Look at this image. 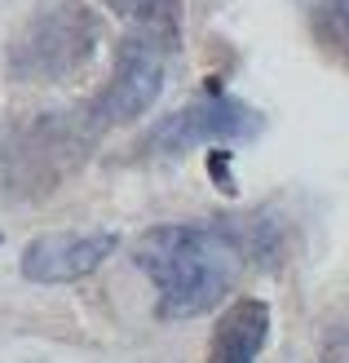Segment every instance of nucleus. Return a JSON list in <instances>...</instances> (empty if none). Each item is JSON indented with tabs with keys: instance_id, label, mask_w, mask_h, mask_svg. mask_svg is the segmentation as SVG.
I'll return each mask as SVG.
<instances>
[{
	"instance_id": "1",
	"label": "nucleus",
	"mask_w": 349,
	"mask_h": 363,
	"mask_svg": "<svg viewBox=\"0 0 349 363\" xmlns=\"http://www.w3.org/2000/svg\"><path fill=\"white\" fill-rule=\"evenodd\" d=\"M133 257L155 284V315L173 323L199 319L222 306L248 266V248L230 226L168 222L146 230Z\"/></svg>"
},
{
	"instance_id": "2",
	"label": "nucleus",
	"mask_w": 349,
	"mask_h": 363,
	"mask_svg": "<svg viewBox=\"0 0 349 363\" xmlns=\"http://www.w3.org/2000/svg\"><path fill=\"white\" fill-rule=\"evenodd\" d=\"M102 45V18L84 0H58L53 9L35 13L9 45V76L23 84H58L93 62Z\"/></svg>"
},
{
	"instance_id": "3",
	"label": "nucleus",
	"mask_w": 349,
	"mask_h": 363,
	"mask_svg": "<svg viewBox=\"0 0 349 363\" xmlns=\"http://www.w3.org/2000/svg\"><path fill=\"white\" fill-rule=\"evenodd\" d=\"M164 53L168 49H159L155 40H146V35H124L111 80H106L102 94L84 106L88 129L102 133V129H120V124H133L137 116H146V106H151L164 89Z\"/></svg>"
},
{
	"instance_id": "4",
	"label": "nucleus",
	"mask_w": 349,
	"mask_h": 363,
	"mask_svg": "<svg viewBox=\"0 0 349 363\" xmlns=\"http://www.w3.org/2000/svg\"><path fill=\"white\" fill-rule=\"evenodd\" d=\"M261 133V116L252 111L248 102H239L222 89H208L204 98H195L190 106L164 116L151 133H146V147L155 155H181L190 147H204V142H244Z\"/></svg>"
},
{
	"instance_id": "5",
	"label": "nucleus",
	"mask_w": 349,
	"mask_h": 363,
	"mask_svg": "<svg viewBox=\"0 0 349 363\" xmlns=\"http://www.w3.org/2000/svg\"><path fill=\"white\" fill-rule=\"evenodd\" d=\"M93 129L76 124L71 116H45L35 120L27 133H18L9 151V182L31 195H45L58 177H67L80 164V155L88 147Z\"/></svg>"
},
{
	"instance_id": "6",
	"label": "nucleus",
	"mask_w": 349,
	"mask_h": 363,
	"mask_svg": "<svg viewBox=\"0 0 349 363\" xmlns=\"http://www.w3.org/2000/svg\"><path fill=\"white\" fill-rule=\"evenodd\" d=\"M120 248L115 230H49L35 235L18 257V270L31 284H76Z\"/></svg>"
},
{
	"instance_id": "7",
	"label": "nucleus",
	"mask_w": 349,
	"mask_h": 363,
	"mask_svg": "<svg viewBox=\"0 0 349 363\" xmlns=\"http://www.w3.org/2000/svg\"><path fill=\"white\" fill-rule=\"evenodd\" d=\"M270 341V306L261 297H239L212 328L204 363H256Z\"/></svg>"
},
{
	"instance_id": "8",
	"label": "nucleus",
	"mask_w": 349,
	"mask_h": 363,
	"mask_svg": "<svg viewBox=\"0 0 349 363\" xmlns=\"http://www.w3.org/2000/svg\"><path fill=\"white\" fill-rule=\"evenodd\" d=\"M111 9L133 27V35H146L159 49L181 45V0H111Z\"/></svg>"
},
{
	"instance_id": "9",
	"label": "nucleus",
	"mask_w": 349,
	"mask_h": 363,
	"mask_svg": "<svg viewBox=\"0 0 349 363\" xmlns=\"http://www.w3.org/2000/svg\"><path fill=\"white\" fill-rule=\"evenodd\" d=\"M309 27H314V40L332 53L336 62L349 67V0H314Z\"/></svg>"
},
{
	"instance_id": "10",
	"label": "nucleus",
	"mask_w": 349,
	"mask_h": 363,
	"mask_svg": "<svg viewBox=\"0 0 349 363\" xmlns=\"http://www.w3.org/2000/svg\"><path fill=\"white\" fill-rule=\"evenodd\" d=\"M319 363H349V328H336L332 337L323 341Z\"/></svg>"
}]
</instances>
